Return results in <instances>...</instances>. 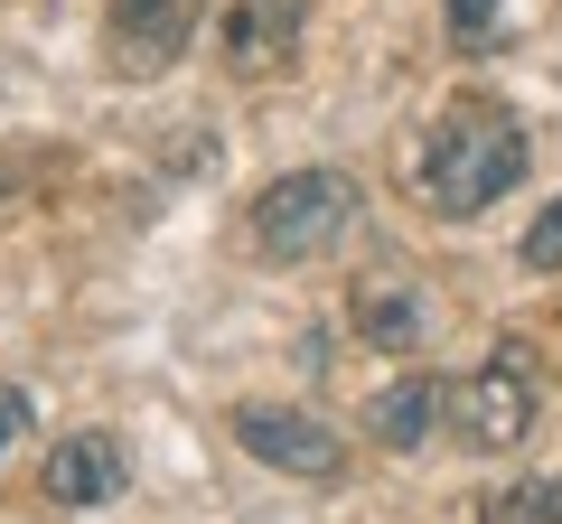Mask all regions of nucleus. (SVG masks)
Instances as JSON below:
<instances>
[{
    "mask_svg": "<svg viewBox=\"0 0 562 524\" xmlns=\"http://www.w3.org/2000/svg\"><path fill=\"white\" fill-rule=\"evenodd\" d=\"M441 412L450 431H460V449H516L525 431H535V375H525V356H487L479 375L441 384Z\"/></svg>",
    "mask_w": 562,
    "mask_h": 524,
    "instance_id": "7ed1b4c3",
    "label": "nucleus"
},
{
    "mask_svg": "<svg viewBox=\"0 0 562 524\" xmlns=\"http://www.w3.org/2000/svg\"><path fill=\"white\" fill-rule=\"evenodd\" d=\"M235 441L254 449L262 468H281V478H347V441L319 422V412H291V403H244V412H235Z\"/></svg>",
    "mask_w": 562,
    "mask_h": 524,
    "instance_id": "39448f33",
    "label": "nucleus"
},
{
    "mask_svg": "<svg viewBox=\"0 0 562 524\" xmlns=\"http://www.w3.org/2000/svg\"><path fill=\"white\" fill-rule=\"evenodd\" d=\"M301 47V0H235L225 10V66L235 76H281Z\"/></svg>",
    "mask_w": 562,
    "mask_h": 524,
    "instance_id": "0eeeda50",
    "label": "nucleus"
},
{
    "mask_svg": "<svg viewBox=\"0 0 562 524\" xmlns=\"http://www.w3.org/2000/svg\"><path fill=\"white\" fill-rule=\"evenodd\" d=\"M198 20H206V0H113L103 10V57H113L122 84H150V76L179 66V47L198 38Z\"/></svg>",
    "mask_w": 562,
    "mask_h": 524,
    "instance_id": "20e7f679",
    "label": "nucleus"
},
{
    "mask_svg": "<svg viewBox=\"0 0 562 524\" xmlns=\"http://www.w3.org/2000/svg\"><path fill=\"white\" fill-rule=\"evenodd\" d=\"M525 272H562V197L525 225Z\"/></svg>",
    "mask_w": 562,
    "mask_h": 524,
    "instance_id": "f8f14e48",
    "label": "nucleus"
},
{
    "mask_svg": "<svg viewBox=\"0 0 562 524\" xmlns=\"http://www.w3.org/2000/svg\"><path fill=\"white\" fill-rule=\"evenodd\" d=\"M525 179V122L506 103H450L422 141V197L441 216H479Z\"/></svg>",
    "mask_w": 562,
    "mask_h": 524,
    "instance_id": "f257e3e1",
    "label": "nucleus"
},
{
    "mask_svg": "<svg viewBox=\"0 0 562 524\" xmlns=\"http://www.w3.org/2000/svg\"><path fill=\"white\" fill-rule=\"evenodd\" d=\"M29 422H38V412H29V384H0V449L20 441Z\"/></svg>",
    "mask_w": 562,
    "mask_h": 524,
    "instance_id": "ddd939ff",
    "label": "nucleus"
},
{
    "mask_svg": "<svg viewBox=\"0 0 562 524\" xmlns=\"http://www.w3.org/2000/svg\"><path fill=\"white\" fill-rule=\"evenodd\" d=\"M450 47H497V0H450Z\"/></svg>",
    "mask_w": 562,
    "mask_h": 524,
    "instance_id": "9b49d317",
    "label": "nucleus"
},
{
    "mask_svg": "<svg viewBox=\"0 0 562 524\" xmlns=\"http://www.w3.org/2000/svg\"><path fill=\"white\" fill-rule=\"evenodd\" d=\"M347 319H357V338H366V346H413V338H422V291H413V282H394V272H375V282H357Z\"/></svg>",
    "mask_w": 562,
    "mask_h": 524,
    "instance_id": "6e6552de",
    "label": "nucleus"
},
{
    "mask_svg": "<svg viewBox=\"0 0 562 524\" xmlns=\"http://www.w3.org/2000/svg\"><path fill=\"white\" fill-rule=\"evenodd\" d=\"M431 422H441V384L431 375H403L394 394H375V412H366V431H375L384 449H422Z\"/></svg>",
    "mask_w": 562,
    "mask_h": 524,
    "instance_id": "1a4fd4ad",
    "label": "nucleus"
},
{
    "mask_svg": "<svg viewBox=\"0 0 562 524\" xmlns=\"http://www.w3.org/2000/svg\"><path fill=\"white\" fill-rule=\"evenodd\" d=\"M479 524H562V478H516L479 497Z\"/></svg>",
    "mask_w": 562,
    "mask_h": 524,
    "instance_id": "9d476101",
    "label": "nucleus"
},
{
    "mask_svg": "<svg viewBox=\"0 0 562 524\" xmlns=\"http://www.w3.org/2000/svg\"><path fill=\"white\" fill-rule=\"evenodd\" d=\"M357 225V179L347 169H291L254 197V253L262 262H310Z\"/></svg>",
    "mask_w": 562,
    "mask_h": 524,
    "instance_id": "f03ea898",
    "label": "nucleus"
},
{
    "mask_svg": "<svg viewBox=\"0 0 562 524\" xmlns=\"http://www.w3.org/2000/svg\"><path fill=\"white\" fill-rule=\"evenodd\" d=\"M122 487H132V459H122V441H103V431L57 441V449H47V468H38V497L47 505H113Z\"/></svg>",
    "mask_w": 562,
    "mask_h": 524,
    "instance_id": "423d86ee",
    "label": "nucleus"
}]
</instances>
